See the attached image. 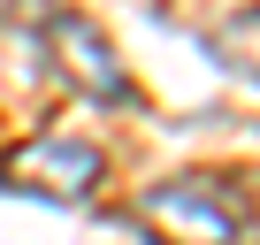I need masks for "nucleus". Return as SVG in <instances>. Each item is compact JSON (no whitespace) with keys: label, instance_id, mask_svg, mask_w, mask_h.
<instances>
[{"label":"nucleus","instance_id":"3","mask_svg":"<svg viewBox=\"0 0 260 245\" xmlns=\"http://www.w3.org/2000/svg\"><path fill=\"white\" fill-rule=\"evenodd\" d=\"M46 54H54V69L84 92V100H130V77H122V62H115V46L84 23V16H54L46 23Z\"/></svg>","mask_w":260,"mask_h":245},{"label":"nucleus","instance_id":"2","mask_svg":"<svg viewBox=\"0 0 260 245\" xmlns=\"http://www.w3.org/2000/svg\"><path fill=\"white\" fill-rule=\"evenodd\" d=\"M100 146H84V138H23L8 161H0V184L8 192H39V199H92V184H100Z\"/></svg>","mask_w":260,"mask_h":245},{"label":"nucleus","instance_id":"1","mask_svg":"<svg viewBox=\"0 0 260 245\" xmlns=\"http://www.w3.org/2000/svg\"><path fill=\"white\" fill-rule=\"evenodd\" d=\"M138 215L169 237V245H237L245 237V192H230L222 176H169L138 199Z\"/></svg>","mask_w":260,"mask_h":245}]
</instances>
